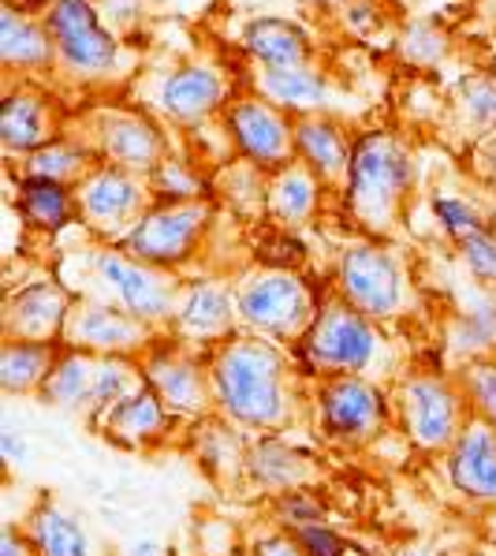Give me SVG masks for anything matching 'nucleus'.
<instances>
[{
    "instance_id": "f257e3e1",
    "label": "nucleus",
    "mask_w": 496,
    "mask_h": 556,
    "mask_svg": "<svg viewBox=\"0 0 496 556\" xmlns=\"http://www.w3.org/2000/svg\"><path fill=\"white\" fill-rule=\"evenodd\" d=\"M217 415L251 438L288 433L310 415V378L292 348L236 332L205 352Z\"/></svg>"
},
{
    "instance_id": "f03ea898",
    "label": "nucleus",
    "mask_w": 496,
    "mask_h": 556,
    "mask_svg": "<svg viewBox=\"0 0 496 556\" xmlns=\"http://www.w3.org/2000/svg\"><path fill=\"white\" fill-rule=\"evenodd\" d=\"M295 363L306 378H329V374H358L373 381H396V348H392L384 325H378L340 295L321 299L318 318L306 329V337L292 348Z\"/></svg>"
},
{
    "instance_id": "7ed1b4c3",
    "label": "nucleus",
    "mask_w": 496,
    "mask_h": 556,
    "mask_svg": "<svg viewBox=\"0 0 496 556\" xmlns=\"http://www.w3.org/2000/svg\"><path fill=\"white\" fill-rule=\"evenodd\" d=\"M389 396L396 430L404 433L410 448L425 452V456H444L474 415L456 370L441 374L425 370V366H410L389 384Z\"/></svg>"
},
{
    "instance_id": "20e7f679",
    "label": "nucleus",
    "mask_w": 496,
    "mask_h": 556,
    "mask_svg": "<svg viewBox=\"0 0 496 556\" xmlns=\"http://www.w3.org/2000/svg\"><path fill=\"white\" fill-rule=\"evenodd\" d=\"M344 191L355 225L370 236H389L410 194V153L404 142L389 131H366L351 150Z\"/></svg>"
},
{
    "instance_id": "39448f33",
    "label": "nucleus",
    "mask_w": 496,
    "mask_h": 556,
    "mask_svg": "<svg viewBox=\"0 0 496 556\" xmlns=\"http://www.w3.org/2000/svg\"><path fill=\"white\" fill-rule=\"evenodd\" d=\"M321 299L314 288L284 265H265L236 280L239 332L272 340L280 348H295L318 318Z\"/></svg>"
},
{
    "instance_id": "423d86ee",
    "label": "nucleus",
    "mask_w": 496,
    "mask_h": 556,
    "mask_svg": "<svg viewBox=\"0 0 496 556\" xmlns=\"http://www.w3.org/2000/svg\"><path fill=\"white\" fill-rule=\"evenodd\" d=\"M314 430L336 448H370L378 444L392 418V396L381 381L358 374H329L310 381Z\"/></svg>"
},
{
    "instance_id": "0eeeda50",
    "label": "nucleus",
    "mask_w": 496,
    "mask_h": 556,
    "mask_svg": "<svg viewBox=\"0 0 496 556\" xmlns=\"http://www.w3.org/2000/svg\"><path fill=\"white\" fill-rule=\"evenodd\" d=\"M87 288L75 295L101 299L109 306L135 314V318L150 321L153 329L168 332L183 292V280L173 269H157V265L135 258L131 251H98L87 262Z\"/></svg>"
},
{
    "instance_id": "6e6552de",
    "label": "nucleus",
    "mask_w": 496,
    "mask_h": 556,
    "mask_svg": "<svg viewBox=\"0 0 496 556\" xmlns=\"http://www.w3.org/2000/svg\"><path fill=\"white\" fill-rule=\"evenodd\" d=\"M332 295H340L358 314L373 318L389 329L392 321L407 318L415 306V288H410L407 269L396 254L381 243H351L336 262V280Z\"/></svg>"
},
{
    "instance_id": "1a4fd4ad",
    "label": "nucleus",
    "mask_w": 496,
    "mask_h": 556,
    "mask_svg": "<svg viewBox=\"0 0 496 556\" xmlns=\"http://www.w3.org/2000/svg\"><path fill=\"white\" fill-rule=\"evenodd\" d=\"M142 370H147L150 389L165 400V407L173 410L179 422H199V418L217 410L213 400V378L205 352L179 344L165 332V337L153 344V352L142 355Z\"/></svg>"
},
{
    "instance_id": "9d476101",
    "label": "nucleus",
    "mask_w": 496,
    "mask_h": 556,
    "mask_svg": "<svg viewBox=\"0 0 496 556\" xmlns=\"http://www.w3.org/2000/svg\"><path fill=\"white\" fill-rule=\"evenodd\" d=\"M165 337L161 329H153L150 321L135 318V314L109 306L101 299L90 295H75L72 314L64 321L60 332V344L64 348H79L90 355H127V358H142L153 352V344Z\"/></svg>"
},
{
    "instance_id": "9b49d317",
    "label": "nucleus",
    "mask_w": 496,
    "mask_h": 556,
    "mask_svg": "<svg viewBox=\"0 0 496 556\" xmlns=\"http://www.w3.org/2000/svg\"><path fill=\"white\" fill-rule=\"evenodd\" d=\"M46 27L56 46V60L79 79H98L116 67L119 46L101 27V15L90 0H49Z\"/></svg>"
},
{
    "instance_id": "f8f14e48",
    "label": "nucleus",
    "mask_w": 496,
    "mask_h": 556,
    "mask_svg": "<svg viewBox=\"0 0 496 556\" xmlns=\"http://www.w3.org/2000/svg\"><path fill=\"white\" fill-rule=\"evenodd\" d=\"M205 225H209V205L202 199L161 202L147 210V217L131 228V236L124 239V251L157 265V269H176V265L194 258Z\"/></svg>"
},
{
    "instance_id": "ddd939ff",
    "label": "nucleus",
    "mask_w": 496,
    "mask_h": 556,
    "mask_svg": "<svg viewBox=\"0 0 496 556\" xmlns=\"http://www.w3.org/2000/svg\"><path fill=\"white\" fill-rule=\"evenodd\" d=\"M236 332H239L236 285H225L217 277L183 280L168 337L194 348V352H209V348H217L220 340L236 337Z\"/></svg>"
},
{
    "instance_id": "4468645a",
    "label": "nucleus",
    "mask_w": 496,
    "mask_h": 556,
    "mask_svg": "<svg viewBox=\"0 0 496 556\" xmlns=\"http://www.w3.org/2000/svg\"><path fill=\"white\" fill-rule=\"evenodd\" d=\"M79 194V217L93 232L105 236H131V228L147 217V184L139 173H127L116 165H101L75 187Z\"/></svg>"
},
{
    "instance_id": "2eb2a0df",
    "label": "nucleus",
    "mask_w": 496,
    "mask_h": 556,
    "mask_svg": "<svg viewBox=\"0 0 496 556\" xmlns=\"http://www.w3.org/2000/svg\"><path fill=\"white\" fill-rule=\"evenodd\" d=\"M325 470L318 456L298 448L284 438V433H265V438H251L243 464V485L262 497H280V493L295 490H318Z\"/></svg>"
},
{
    "instance_id": "dca6fc26",
    "label": "nucleus",
    "mask_w": 496,
    "mask_h": 556,
    "mask_svg": "<svg viewBox=\"0 0 496 556\" xmlns=\"http://www.w3.org/2000/svg\"><path fill=\"white\" fill-rule=\"evenodd\" d=\"M228 135L246 161L280 168L295 161V119L265 98H243L228 105Z\"/></svg>"
},
{
    "instance_id": "f3484780",
    "label": "nucleus",
    "mask_w": 496,
    "mask_h": 556,
    "mask_svg": "<svg viewBox=\"0 0 496 556\" xmlns=\"http://www.w3.org/2000/svg\"><path fill=\"white\" fill-rule=\"evenodd\" d=\"M75 292L64 280H30L4 299V340H34V344H60V332L72 314Z\"/></svg>"
},
{
    "instance_id": "a211bd4d",
    "label": "nucleus",
    "mask_w": 496,
    "mask_h": 556,
    "mask_svg": "<svg viewBox=\"0 0 496 556\" xmlns=\"http://www.w3.org/2000/svg\"><path fill=\"white\" fill-rule=\"evenodd\" d=\"M179 426L183 422H179L173 410L165 407V400L147 384V389L135 392L131 400H124L119 407L109 410V418L101 422L98 433L124 452H161L165 444L183 441Z\"/></svg>"
},
{
    "instance_id": "6ab92c4d",
    "label": "nucleus",
    "mask_w": 496,
    "mask_h": 556,
    "mask_svg": "<svg viewBox=\"0 0 496 556\" xmlns=\"http://www.w3.org/2000/svg\"><path fill=\"white\" fill-rule=\"evenodd\" d=\"M452 490L474 508H496V430L485 418L470 415L459 441L444 452Z\"/></svg>"
},
{
    "instance_id": "aec40b11",
    "label": "nucleus",
    "mask_w": 496,
    "mask_h": 556,
    "mask_svg": "<svg viewBox=\"0 0 496 556\" xmlns=\"http://www.w3.org/2000/svg\"><path fill=\"white\" fill-rule=\"evenodd\" d=\"M179 444L191 452V459L202 467V475L209 482H217L220 490L243 485V464H246V448H251V433H243L228 418H220L217 410L199 418V422H187Z\"/></svg>"
},
{
    "instance_id": "412c9836",
    "label": "nucleus",
    "mask_w": 496,
    "mask_h": 556,
    "mask_svg": "<svg viewBox=\"0 0 496 556\" xmlns=\"http://www.w3.org/2000/svg\"><path fill=\"white\" fill-rule=\"evenodd\" d=\"M98 139L109 165L127 168V173L153 176L168 161L165 135L139 113H105L98 124Z\"/></svg>"
},
{
    "instance_id": "4be33fe9",
    "label": "nucleus",
    "mask_w": 496,
    "mask_h": 556,
    "mask_svg": "<svg viewBox=\"0 0 496 556\" xmlns=\"http://www.w3.org/2000/svg\"><path fill=\"white\" fill-rule=\"evenodd\" d=\"M23 527H27L38 556H101L98 538L53 493H38V501L30 504Z\"/></svg>"
},
{
    "instance_id": "5701e85b",
    "label": "nucleus",
    "mask_w": 496,
    "mask_h": 556,
    "mask_svg": "<svg viewBox=\"0 0 496 556\" xmlns=\"http://www.w3.org/2000/svg\"><path fill=\"white\" fill-rule=\"evenodd\" d=\"M228 98V83L209 64H183L165 75L157 90V105L173 119H202L217 113Z\"/></svg>"
},
{
    "instance_id": "b1692460",
    "label": "nucleus",
    "mask_w": 496,
    "mask_h": 556,
    "mask_svg": "<svg viewBox=\"0 0 496 556\" xmlns=\"http://www.w3.org/2000/svg\"><path fill=\"white\" fill-rule=\"evenodd\" d=\"M444 352L452 355V370L478 358H496V292L482 288L470 303L456 306L444 321Z\"/></svg>"
},
{
    "instance_id": "393cba45",
    "label": "nucleus",
    "mask_w": 496,
    "mask_h": 556,
    "mask_svg": "<svg viewBox=\"0 0 496 556\" xmlns=\"http://www.w3.org/2000/svg\"><path fill=\"white\" fill-rule=\"evenodd\" d=\"M351 150H355V142L344 139L336 119H329L325 113L295 116V157L321 179H344Z\"/></svg>"
},
{
    "instance_id": "a878e982",
    "label": "nucleus",
    "mask_w": 496,
    "mask_h": 556,
    "mask_svg": "<svg viewBox=\"0 0 496 556\" xmlns=\"http://www.w3.org/2000/svg\"><path fill=\"white\" fill-rule=\"evenodd\" d=\"M93 374H98V355L79 352V348H60L53 370H49L46 384H41L38 400L53 410L82 418L90 404V389H93Z\"/></svg>"
},
{
    "instance_id": "bb28decb",
    "label": "nucleus",
    "mask_w": 496,
    "mask_h": 556,
    "mask_svg": "<svg viewBox=\"0 0 496 556\" xmlns=\"http://www.w3.org/2000/svg\"><path fill=\"white\" fill-rule=\"evenodd\" d=\"M147 370H142V358H127V355H98V374H93V389H90V404H87V430L98 433L101 422L109 418V410L119 407L124 400H131L135 392L147 389Z\"/></svg>"
},
{
    "instance_id": "cd10ccee",
    "label": "nucleus",
    "mask_w": 496,
    "mask_h": 556,
    "mask_svg": "<svg viewBox=\"0 0 496 556\" xmlns=\"http://www.w3.org/2000/svg\"><path fill=\"white\" fill-rule=\"evenodd\" d=\"M258 90L265 101L295 116H314L329 105V83L314 72L310 64L303 67H262Z\"/></svg>"
},
{
    "instance_id": "c85d7f7f",
    "label": "nucleus",
    "mask_w": 496,
    "mask_h": 556,
    "mask_svg": "<svg viewBox=\"0 0 496 556\" xmlns=\"http://www.w3.org/2000/svg\"><path fill=\"white\" fill-rule=\"evenodd\" d=\"M318 173L306 168L303 161H288V165L272 168V179L265 184V205L280 225H306L318 210Z\"/></svg>"
},
{
    "instance_id": "c756f323",
    "label": "nucleus",
    "mask_w": 496,
    "mask_h": 556,
    "mask_svg": "<svg viewBox=\"0 0 496 556\" xmlns=\"http://www.w3.org/2000/svg\"><path fill=\"white\" fill-rule=\"evenodd\" d=\"M0 139L12 153H34L53 142V119H49L46 98L34 90L8 93L4 109H0Z\"/></svg>"
},
{
    "instance_id": "7c9ffc66",
    "label": "nucleus",
    "mask_w": 496,
    "mask_h": 556,
    "mask_svg": "<svg viewBox=\"0 0 496 556\" xmlns=\"http://www.w3.org/2000/svg\"><path fill=\"white\" fill-rule=\"evenodd\" d=\"M64 344L4 340L0 344V392L4 396H38Z\"/></svg>"
},
{
    "instance_id": "2f4dec72",
    "label": "nucleus",
    "mask_w": 496,
    "mask_h": 556,
    "mask_svg": "<svg viewBox=\"0 0 496 556\" xmlns=\"http://www.w3.org/2000/svg\"><path fill=\"white\" fill-rule=\"evenodd\" d=\"M246 53L258 60L262 67H303L310 64V38L298 23L288 20H254L243 30Z\"/></svg>"
},
{
    "instance_id": "473e14b6",
    "label": "nucleus",
    "mask_w": 496,
    "mask_h": 556,
    "mask_svg": "<svg viewBox=\"0 0 496 556\" xmlns=\"http://www.w3.org/2000/svg\"><path fill=\"white\" fill-rule=\"evenodd\" d=\"M56 56V46L49 38L46 23H34L20 8H4L0 15V60L4 67H46Z\"/></svg>"
},
{
    "instance_id": "72a5a7b5",
    "label": "nucleus",
    "mask_w": 496,
    "mask_h": 556,
    "mask_svg": "<svg viewBox=\"0 0 496 556\" xmlns=\"http://www.w3.org/2000/svg\"><path fill=\"white\" fill-rule=\"evenodd\" d=\"M20 210L27 217V225L41 228V232H60V228L79 217V194H75V187L56 184V179L23 176Z\"/></svg>"
},
{
    "instance_id": "f704fd0d",
    "label": "nucleus",
    "mask_w": 496,
    "mask_h": 556,
    "mask_svg": "<svg viewBox=\"0 0 496 556\" xmlns=\"http://www.w3.org/2000/svg\"><path fill=\"white\" fill-rule=\"evenodd\" d=\"M93 173L90 157L82 150H75L72 142H46L41 150L27 153V176H41V179H56V184L79 187L82 179Z\"/></svg>"
},
{
    "instance_id": "c9c22d12",
    "label": "nucleus",
    "mask_w": 496,
    "mask_h": 556,
    "mask_svg": "<svg viewBox=\"0 0 496 556\" xmlns=\"http://www.w3.org/2000/svg\"><path fill=\"white\" fill-rule=\"evenodd\" d=\"M272 523L284 530H303L314 523H329V508L314 490H295V493H280L269 501Z\"/></svg>"
},
{
    "instance_id": "e433bc0d",
    "label": "nucleus",
    "mask_w": 496,
    "mask_h": 556,
    "mask_svg": "<svg viewBox=\"0 0 496 556\" xmlns=\"http://www.w3.org/2000/svg\"><path fill=\"white\" fill-rule=\"evenodd\" d=\"M456 374H459V381H463L474 415L485 418V422L496 430V358L463 363V366H456Z\"/></svg>"
},
{
    "instance_id": "4c0bfd02",
    "label": "nucleus",
    "mask_w": 496,
    "mask_h": 556,
    "mask_svg": "<svg viewBox=\"0 0 496 556\" xmlns=\"http://www.w3.org/2000/svg\"><path fill=\"white\" fill-rule=\"evenodd\" d=\"M459 258H463V269L470 273V280L482 288H493L496 292V232L482 228V232L467 236L459 243Z\"/></svg>"
},
{
    "instance_id": "58836bf2",
    "label": "nucleus",
    "mask_w": 496,
    "mask_h": 556,
    "mask_svg": "<svg viewBox=\"0 0 496 556\" xmlns=\"http://www.w3.org/2000/svg\"><path fill=\"white\" fill-rule=\"evenodd\" d=\"M433 213H437L441 228L456 239V243H463L467 236H474L485 228L482 213H478L467 199H459V194H437V199H433Z\"/></svg>"
},
{
    "instance_id": "ea45409f",
    "label": "nucleus",
    "mask_w": 496,
    "mask_h": 556,
    "mask_svg": "<svg viewBox=\"0 0 496 556\" xmlns=\"http://www.w3.org/2000/svg\"><path fill=\"white\" fill-rule=\"evenodd\" d=\"M150 184L157 187V194L165 202H194L199 199V179L191 176V168L179 161H165L157 173L150 176Z\"/></svg>"
},
{
    "instance_id": "a19ab883",
    "label": "nucleus",
    "mask_w": 496,
    "mask_h": 556,
    "mask_svg": "<svg viewBox=\"0 0 496 556\" xmlns=\"http://www.w3.org/2000/svg\"><path fill=\"white\" fill-rule=\"evenodd\" d=\"M459 101H463L467 116L474 119L478 127H496V79H489V75L467 79Z\"/></svg>"
},
{
    "instance_id": "79ce46f5",
    "label": "nucleus",
    "mask_w": 496,
    "mask_h": 556,
    "mask_svg": "<svg viewBox=\"0 0 496 556\" xmlns=\"http://www.w3.org/2000/svg\"><path fill=\"white\" fill-rule=\"evenodd\" d=\"M292 534L303 542V549L310 556H347V542L336 534L329 523H314V527H303V530H292Z\"/></svg>"
},
{
    "instance_id": "37998d69",
    "label": "nucleus",
    "mask_w": 496,
    "mask_h": 556,
    "mask_svg": "<svg viewBox=\"0 0 496 556\" xmlns=\"http://www.w3.org/2000/svg\"><path fill=\"white\" fill-rule=\"evenodd\" d=\"M404 49H407L410 60H418V64H433V60L444 53V34L433 30L430 23L410 27V34L404 38Z\"/></svg>"
},
{
    "instance_id": "c03bdc74",
    "label": "nucleus",
    "mask_w": 496,
    "mask_h": 556,
    "mask_svg": "<svg viewBox=\"0 0 496 556\" xmlns=\"http://www.w3.org/2000/svg\"><path fill=\"white\" fill-rule=\"evenodd\" d=\"M254 556H310V553L303 549V542H298L292 530L272 527L269 534H262L254 542Z\"/></svg>"
},
{
    "instance_id": "a18cd8bd",
    "label": "nucleus",
    "mask_w": 496,
    "mask_h": 556,
    "mask_svg": "<svg viewBox=\"0 0 496 556\" xmlns=\"http://www.w3.org/2000/svg\"><path fill=\"white\" fill-rule=\"evenodd\" d=\"M0 556H38L27 527L15 523V519H8L4 530H0Z\"/></svg>"
},
{
    "instance_id": "49530a36",
    "label": "nucleus",
    "mask_w": 496,
    "mask_h": 556,
    "mask_svg": "<svg viewBox=\"0 0 496 556\" xmlns=\"http://www.w3.org/2000/svg\"><path fill=\"white\" fill-rule=\"evenodd\" d=\"M105 12L113 15L116 23H131L135 15L142 12V0H105Z\"/></svg>"
},
{
    "instance_id": "de8ad7c7",
    "label": "nucleus",
    "mask_w": 496,
    "mask_h": 556,
    "mask_svg": "<svg viewBox=\"0 0 496 556\" xmlns=\"http://www.w3.org/2000/svg\"><path fill=\"white\" fill-rule=\"evenodd\" d=\"M478 538H482L485 549L496 553V508H485V516H482V530H478Z\"/></svg>"
},
{
    "instance_id": "09e8293b",
    "label": "nucleus",
    "mask_w": 496,
    "mask_h": 556,
    "mask_svg": "<svg viewBox=\"0 0 496 556\" xmlns=\"http://www.w3.org/2000/svg\"><path fill=\"white\" fill-rule=\"evenodd\" d=\"M485 165H489V176L496 179V139L489 142V150H485Z\"/></svg>"
},
{
    "instance_id": "8fccbe9b",
    "label": "nucleus",
    "mask_w": 496,
    "mask_h": 556,
    "mask_svg": "<svg viewBox=\"0 0 496 556\" xmlns=\"http://www.w3.org/2000/svg\"><path fill=\"white\" fill-rule=\"evenodd\" d=\"M463 556H496V553H489V549H470V553H463Z\"/></svg>"
},
{
    "instance_id": "3c124183",
    "label": "nucleus",
    "mask_w": 496,
    "mask_h": 556,
    "mask_svg": "<svg viewBox=\"0 0 496 556\" xmlns=\"http://www.w3.org/2000/svg\"><path fill=\"white\" fill-rule=\"evenodd\" d=\"M321 4H340V0H321Z\"/></svg>"
}]
</instances>
